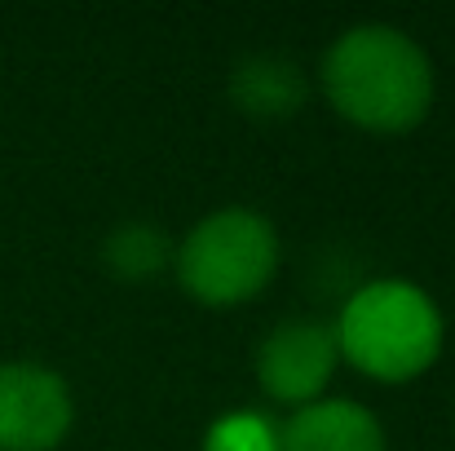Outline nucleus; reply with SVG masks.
Returning <instances> with one entry per match:
<instances>
[{
  "label": "nucleus",
  "mask_w": 455,
  "mask_h": 451,
  "mask_svg": "<svg viewBox=\"0 0 455 451\" xmlns=\"http://www.w3.org/2000/svg\"><path fill=\"white\" fill-rule=\"evenodd\" d=\"M323 89L349 125L367 133H407L434 107V67L407 31L363 22L327 49Z\"/></svg>",
  "instance_id": "f257e3e1"
},
{
  "label": "nucleus",
  "mask_w": 455,
  "mask_h": 451,
  "mask_svg": "<svg viewBox=\"0 0 455 451\" xmlns=\"http://www.w3.org/2000/svg\"><path fill=\"white\" fill-rule=\"evenodd\" d=\"M331 332L340 358L385 385L416 381L443 354V314L425 288L407 279L363 284L345 301Z\"/></svg>",
  "instance_id": "f03ea898"
},
{
  "label": "nucleus",
  "mask_w": 455,
  "mask_h": 451,
  "mask_svg": "<svg viewBox=\"0 0 455 451\" xmlns=\"http://www.w3.org/2000/svg\"><path fill=\"white\" fill-rule=\"evenodd\" d=\"M279 270V235L252 208H217L177 244V279L204 305L252 301Z\"/></svg>",
  "instance_id": "7ed1b4c3"
},
{
  "label": "nucleus",
  "mask_w": 455,
  "mask_h": 451,
  "mask_svg": "<svg viewBox=\"0 0 455 451\" xmlns=\"http://www.w3.org/2000/svg\"><path fill=\"white\" fill-rule=\"evenodd\" d=\"M76 407L58 372L0 363V451H53L71 434Z\"/></svg>",
  "instance_id": "20e7f679"
},
{
  "label": "nucleus",
  "mask_w": 455,
  "mask_h": 451,
  "mask_svg": "<svg viewBox=\"0 0 455 451\" xmlns=\"http://www.w3.org/2000/svg\"><path fill=\"white\" fill-rule=\"evenodd\" d=\"M336 363H340L336 332L323 327V323H309V318H292V323H279L261 341L257 381L270 399L305 407V403H318Z\"/></svg>",
  "instance_id": "39448f33"
},
{
  "label": "nucleus",
  "mask_w": 455,
  "mask_h": 451,
  "mask_svg": "<svg viewBox=\"0 0 455 451\" xmlns=\"http://www.w3.org/2000/svg\"><path fill=\"white\" fill-rule=\"evenodd\" d=\"M279 451H385V430L363 403L318 399L279 430Z\"/></svg>",
  "instance_id": "423d86ee"
},
{
  "label": "nucleus",
  "mask_w": 455,
  "mask_h": 451,
  "mask_svg": "<svg viewBox=\"0 0 455 451\" xmlns=\"http://www.w3.org/2000/svg\"><path fill=\"white\" fill-rule=\"evenodd\" d=\"M305 76L297 62L279 53H257L243 58L230 76V98L243 116L252 120H288L305 107Z\"/></svg>",
  "instance_id": "0eeeda50"
},
{
  "label": "nucleus",
  "mask_w": 455,
  "mask_h": 451,
  "mask_svg": "<svg viewBox=\"0 0 455 451\" xmlns=\"http://www.w3.org/2000/svg\"><path fill=\"white\" fill-rule=\"evenodd\" d=\"M168 257H172V244H168L155 226H142V221L120 226V230L107 239V248H102L107 270H111L116 279H124V284H147V279H155V275L168 266Z\"/></svg>",
  "instance_id": "6e6552de"
},
{
  "label": "nucleus",
  "mask_w": 455,
  "mask_h": 451,
  "mask_svg": "<svg viewBox=\"0 0 455 451\" xmlns=\"http://www.w3.org/2000/svg\"><path fill=\"white\" fill-rule=\"evenodd\" d=\"M204 451H279V430L261 412H226L204 434Z\"/></svg>",
  "instance_id": "1a4fd4ad"
}]
</instances>
